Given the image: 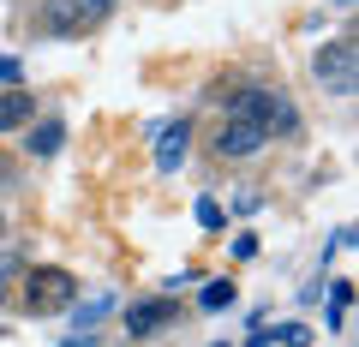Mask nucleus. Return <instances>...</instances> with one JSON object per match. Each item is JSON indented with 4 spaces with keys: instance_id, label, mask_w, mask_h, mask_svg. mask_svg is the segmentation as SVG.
<instances>
[{
    "instance_id": "obj_11",
    "label": "nucleus",
    "mask_w": 359,
    "mask_h": 347,
    "mask_svg": "<svg viewBox=\"0 0 359 347\" xmlns=\"http://www.w3.org/2000/svg\"><path fill=\"white\" fill-rule=\"evenodd\" d=\"M198 306H204V311H222V306H233V282H204Z\"/></svg>"
},
{
    "instance_id": "obj_17",
    "label": "nucleus",
    "mask_w": 359,
    "mask_h": 347,
    "mask_svg": "<svg viewBox=\"0 0 359 347\" xmlns=\"http://www.w3.org/2000/svg\"><path fill=\"white\" fill-rule=\"evenodd\" d=\"M323 6H335V13H347V6H353V0H323Z\"/></svg>"
},
{
    "instance_id": "obj_5",
    "label": "nucleus",
    "mask_w": 359,
    "mask_h": 347,
    "mask_svg": "<svg viewBox=\"0 0 359 347\" xmlns=\"http://www.w3.org/2000/svg\"><path fill=\"white\" fill-rule=\"evenodd\" d=\"M84 25H90V13L78 0H42V30L48 36H78Z\"/></svg>"
},
{
    "instance_id": "obj_12",
    "label": "nucleus",
    "mask_w": 359,
    "mask_h": 347,
    "mask_svg": "<svg viewBox=\"0 0 359 347\" xmlns=\"http://www.w3.org/2000/svg\"><path fill=\"white\" fill-rule=\"evenodd\" d=\"M282 347H311V329L306 323H282Z\"/></svg>"
},
{
    "instance_id": "obj_10",
    "label": "nucleus",
    "mask_w": 359,
    "mask_h": 347,
    "mask_svg": "<svg viewBox=\"0 0 359 347\" xmlns=\"http://www.w3.org/2000/svg\"><path fill=\"white\" fill-rule=\"evenodd\" d=\"M347 306H353V282H330V323L335 329L347 323Z\"/></svg>"
},
{
    "instance_id": "obj_4",
    "label": "nucleus",
    "mask_w": 359,
    "mask_h": 347,
    "mask_svg": "<svg viewBox=\"0 0 359 347\" xmlns=\"http://www.w3.org/2000/svg\"><path fill=\"white\" fill-rule=\"evenodd\" d=\"M311 66H318V78H323V84H335L341 96L353 90V42H323Z\"/></svg>"
},
{
    "instance_id": "obj_3",
    "label": "nucleus",
    "mask_w": 359,
    "mask_h": 347,
    "mask_svg": "<svg viewBox=\"0 0 359 347\" xmlns=\"http://www.w3.org/2000/svg\"><path fill=\"white\" fill-rule=\"evenodd\" d=\"M264 126H252V120H228V126L216 132V156L222 162H245V156H257L264 150Z\"/></svg>"
},
{
    "instance_id": "obj_16",
    "label": "nucleus",
    "mask_w": 359,
    "mask_h": 347,
    "mask_svg": "<svg viewBox=\"0 0 359 347\" xmlns=\"http://www.w3.org/2000/svg\"><path fill=\"white\" fill-rule=\"evenodd\" d=\"M78 6H84V13H90V18H102V13H108V6H114V0H78Z\"/></svg>"
},
{
    "instance_id": "obj_15",
    "label": "nucleus",
    "mask_w": 359,
    "mask_h": 347,
    "mask_svg": "<svg viewBox=\"0 0 359 347\" xmlns=\"http://www.w3.org/2000/svg\"><path fill=\"white\" fill-rule=\"evenodd\" d=\"M18 78H25V66H18L13 54H6V60H0V84H18Z\"/></svg>"
},
{
    "instance_id": "obj_13",
    "label": "nucleus",
    "mask_w": 359,
    "mask_h": 347,
    "mask_svg": "<svg viewBox=\"0 0 359 347\" xmlns=\"http://www.w3.org/2000/svg\"><path fill=\"white\" fill-rule=\"evenodd\" d=\"M198 222H204V228H222V204H216V198H204V204H198Z\"/></svg>"
},
{
    "instance_id": "obj_2",
    "label": "nucleus",
    "mask_w": 359,
    "mask_h": 347,
    "mask_svg": "<svg viewBox=\"0 0 359 347\" xmlns=\"http://www.w3.org/2000/svg\"><path fill=\"white\" fill-rule=\"evenodd\" d=\"M72 299H78V282L60 264H42V270L25 275V311L30 318H54V311H66Z\"/></svg>"
},
{
    "instance_id": "obj_14",
    "label": "nucleus",
    "mask_w": 359,
    "mask_h": 347,
    "mask_svg": "<svg viewBox=\"0 0 359 347\" xmlns=\"http://www.w3.org/2000/svg\"><path fill=\"white\" fill-rule=\"evenodd\" d=\"M18 282V264H13V257H0V299H6V287H13Z\"/></svg>"
},
{
    "instance_id": "obj_9",
    "label": "nucleus",
    "mask_w": 359,
    "mask_h": 347,
    "mask_svg": "<svg viewBox=\"0 0 359 347\" xmlns=\"http://www.w3.org/2000/svg\"><path fill=\"white\" fill-rule=\"evenodd\" d=\"M60 144H66V126H60V120H42V126L30 132V144H25V150H30V156H54Z\"/></svg>"
},
{
    "instance_id": "obj_1",
    "label": "nucleus",
    "mask_w": 359,
    "mask_h": 347,
    "mask_svg": "<svg viewBox=\"0 0 359 347\" xmlns=\"http://www.w3.org/2000/svg\"><path fill=\"white\" fill-rule=\"evenodd\" d=\"M222 102H228V120H252V126H264V138L299 132V114L282 90H240V96H222Z\"/></svg>"
},
{
    "instance_id": "obj_7",
    "label": "nucleus",
    "mask_w": 359,
    "mask_h": 347,
    "mask_svg": "<svg viewBox=\"0 0 359 347\" xmlns=\"http://www.w3.org/2000/svg\"><path fill=\"white\" fill-rule=\"evenodd\" d=\"M168 323H174V306H168V299H144V306L126 311V335H132V341H144V335L168 329Z\"/></svg>"
},
{
    "instance_id": "obj_18",
    "label": "nucleus",
    "mask_w": 359,
    "mask_h": 347,
    "mask_svg": "<svg viewBox=\"0 0 359 347\" xmlns=\"http://www.w3.org/2000/svg\"><path fill=\"white\" fill-rule=\"evenodd\" d=\"M0 233H6V222H0Z\"/></svg>"
},
{
    "instance_id": "obj_6",
    "label": "nucleus",
    "mask_w": 359,
    "mask_h": 347,
    "mask_svg": "<svg viewBox=\"0 0 359 347\" xmlns=\"http://www.w3.org/2000/svg\"><path fill=\"white\" fill-rule=\"evenodd\" d=\"M186 144H192V126H186V120H168V126L156 132V168L174 174V168L186 162Z\"/></svg>"
},
{
    "instance_id": "obj_8",
    "label": "nucleus",
    "mask_w": 359,
    "mask_h": 347,
    "mask_svg": "<svg viewBox=\"0 0 359 347\" xmlns=\"http://www.w3.org/2000/svg\"><path fill=\"white\" fill-rule=\"evenodd\" d=\"M30 114H36V96H25V90H6V96H0V132L25 126Z\"/></svg>"
}]
</instances>
